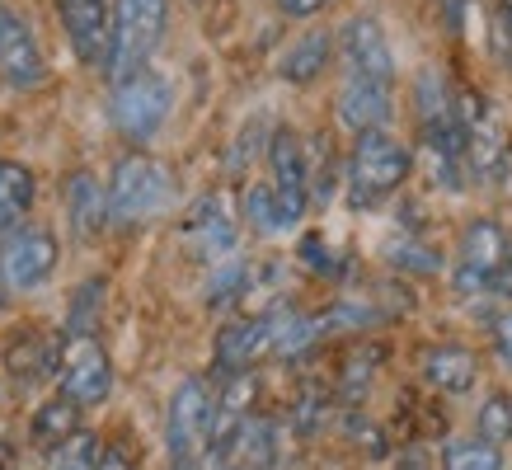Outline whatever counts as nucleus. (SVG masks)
Segmentation results:
<instances>
[{
  "mask_svg": "<svg viewBox=\"0 0 512 470\" xmlns=\"http://www.w3.org/2000/svg\"><path fill=\"white\" fill-rule=\"evenodd\" d=\"M104 198H109V221L118 226H141V221L160 217L174 198V174L165 160L156 156H123L113 165V179L104 188Z\"/></svg>",
  "mask_w": 512,
  "mask_h": 470,
  "instance_id": "1",
  "label": "nucleus"
},
{
  "mask_svg": "<svg viewBox=\"0 0 512 470\" xmlns=\"http://www.w3.org/2000/svg\"><path fill=\"white\" fill-rule=\"evenodd\" d=\"M165 19H170V0H113L109 57H104L113 80L137 76L151 62V52L165 38Z\"/></svg>",
  "mask_w": 512,
  "mask_h": 470,
  "instance_id": "2",
  "label": "nucleus"
},
{
  "mask_svg": "<svg viewBox=\"0 0 512 470\" xmlns=\"http://www.w3.org/2000/svg\"><path fill=\"white\" fill-rule=\"evenodd\" d=\"M409 165H414V156L395 132H386V127L362 132L353 146V160H348V203L376 207L409 179Z\"/></svg>",
  "mask_w": 512,
  "mask_h": 470,
  "instance_id": "3",
  "label": "nucleus"
},
{
  "mask_svg": "<svg viewBox=\"0 0 512 470\" xmlns=\"http://www.w3.org/2000/svg\"><path fill=\"white\" fill-rule=\"evenodd\" d=\"M165 452H170V470H207V452H212V391H207L202 376H184L179 391L170 395Z\"/></svg>",
  "mask_w": 512,
  "mask_h": 470,
  "instance_id": "4",
  "label": "nucleus"
},
{
  "mask_svg": "<svg viewBox=\"0 0 512 470\" xmlns=\"http://www.w3.org/2000/svg\"><path fill=\"white\" fill-rule=\"evenodd\" d=\"M170 104H174V90L170 80L160 76V71H151V66H141L137 76L127 80H113V127L123 132L127 141H151L165 127V118H170Z\"/></svg>",
  "mask_w": 512,
  "mask_h": 470,
  "instance_id": "5",
  "label": "nucleus"
},
{
  "mask_svg": "<svg viewBox=\"0 0 512 470\" xmlns=\"http://www.w3.org/2000/svg\"><path fill=\"white\" fill-rule=\"evenodd\" d=\"M57 381H62V395L76 409L104 405L113 391V367L104 344L94 334H66L62 358H57Z\"/></svg>",
  "mask_w": 512,
  "mask_h": 470,
  "instance_id": "6",
  "label": "nucleus"
},
{
  "mask_svg": "<svg viewBox=\"0 0 512 470\" xmlns=\"http://www.w3.org/2000/svg\"><path fill=\"white\" fill-rule=\"evenodd\" d=\"M268 188H273V203L282 212V226H296L311 207V165H306V151L296 132H273V146H268Z\"/></svg>",
  "mask_w": 512,
  "mask_h": 470,
  "instance_id": "7",
  "label": "nucleus"
},
{
  "mask_svg": "<svg viewBox=\"0 0 512 470\" xmlns=\"http://www.w3.org/2000/svg\"><path fill=\"white\" fill-rule=\"evenodd\" d=\"M508 254H512V240L498 221H489V217L470 221L466 235H461L456 292H461V297H475V292H484V287H494L498 273H503V264H508Z\"/></svg>",
  "mask_w": 512,
  "mask_h": 470,
  "instance_id": "8",
  "label": "nucleus"
},
{
  "mask_svg": "<svg viewBox=\"0 0 512 470\" xmlns=\"http://www.w3.org/2000/svg\"><path fill=\"white\" fill-rule=\"evenodd\" d=\"M57 235L43 231V226H29V231H15L5 245H0V287L5 292H33L43 287L52 273H57Z\"/></svg>",
  "mask_w": 512,
  "mask_h": 470,
  "instance_id": "9",
  "label": "nucleus"
},
{
  "mask_svg": "<svg viewBox=\"0 0 512 470\" xmlns=\"http://www.w3.org/2000/svg\"><path fill=\"white\" fill-rule=\"evenodd\" d=\"M339 57H343L348 80H376V85L395 80V52L386 43V29L367 15L348 19L339 29Z\"/></svg>",
  "mask_w": 512,
  "mask_h": 470,
  "instance_id": "10",
  "label": "nucleus"
},
{
  "mask_svg": "<svg viewBox=\"0 0 512 470\" xmlns=\"http://www.w3.org/2000/svg\"><path fill=\"white\" fill-rule=\"evenodd\" d=\"M184 245L202 264H226L235 254V207L226 193H207L184 221Z\"/></svg>",
  "mask_w": 512,
  "mask_h": 470,
  "instance_id": "11",
  "label": "nucleus"
},
{
  "mask_svg": "<svg viewBox=\"0 0 512 470\" xmlns=\"http://www.w3.org/2000/svg\"><path fill=\"white\" fill-rule=\"evenodd\" d=\"M0 76L15 90H38L47 80L43 47H38L29 24L19 19V10H10L5 0H0Z\"/></svg>",
  "mask_w": 512,
  "mask_h": 470,
  "instance_id": "12",
  "label": "nucleus"
},
{
  "mask_svg": "<svg viewBox=\"0 0 512 470\" xmlns=\"http://www.w3.org/2000/svg\"><path fill=\"white\" fill-rule=\"evenodd\" d=\"M282 320H287V306H278V311H268V315H245V320H231V325L217 334V367H221V372H231V376L245 372V367H254L268 348L278 344Z\"/></svg>",
  "mask_w": 512,
  "mask_h": 470,
  "instance_id": "13",
  "label": "nucleus"
},
{
  "mask_svg": "<svg viewBox=\"0 0 512 470\" xmlns=\"http://www.w3.org/2000/svg\"><path fill=\"white\" fill-rule=\"evenodd\" d=\"M66 38L85 66H104L109 57V0H57Z\"/></svg>",
  "mask_w": 512,
  "mask_h": 470,
  "instance_id": "14",
  "label": "nucleus"
},
{
  "mask_svg": "<svg viewBox=\"0 0 512 470\" xmlns=\"http://www.w3.org/2000/svg\"><path fill=\"white\" fill-rule=\"evenodd\" d=\"M390 118V85H376V80H343L339 90V123L348 132H376L386 127Z\"/></svg>",
  "mask_w": 512,
  "mask_h": 470,
  "instance_id": "15",
  "label": "nucleus"
},
{
  "mask_svg": "<svg viewBox=\"0 0 512 470\" xmlns=\"http://www.w3.org/2000/svg\"><path fill=\"white\" fill-rule=\"evenodd\" d=\"M423 376L433 381L437 391L447 395H466L475 381H480V362L470 348H456V344H442L423 358Z\"/></svg>",
  "mask_w": 512,
  "mask_h": 470,
  "instance_id": "16",
  "label": "nucleus"
},
{
  "mask_svg": "<svg viewBox=\"0 0 512 470\" xmlns=\"http://www.w3.org/2000/svg\"><path fill=\"white\" fill-rule=\"evenodd\" d=\"M66 212H71V226L76 235H99L104 231V221H109V198H104V188L94 174H71V184H66Z\"/></svg>",
  "mask_w": 512,
  "mask_h": 470,
  "instance_id": "17",
  "label": "nucleus"
},
{
  "mask_svg": "<svg viewBox=\"0 0 512 470\" xmlns=\"http://www.w3.org/2000/svg\"><path fill=\"white\" fill-rule=\"evenodd\" d=\"M33 207V174L19 160H0V235H15Z\"/></svg>",
  "mask_w": 512,
  "mask_h": 470,
  "instance_id": "18",
  "label": "nucleus"
},
{
  "mask_svg": "<svg viewBox=\"0 0 512 470\" xmlns=\"http://www.w3.org/2000/svg\"><path fill=\"white\" fill-rule=\"evenodd\" d=\"M71 433H80V409L71 405L66 395H57V400H43V405L33 409V423H29L33 447L52 452V447H62Z\"/></svg>",
  "mask_w": 512,
  "mask_h": 470,
  "instance_id": "19",
  "label": "nucleus"
},
{
  "mask_svg": "<svg viewBox=\"0 0 512 470\" xmlns=\"http://www.w3.org/2000/svg\"><path fill=\"white\" fill-rule=\"evenodd\" d=\"M329 62V33H306L296 47H287V57H282V80H292V85H306V80H315L320 71H325Z\"/></svg>",
  "mask_w": 512,
  "mask_h": 470,
  "instance_id": "20",
  "label": "nucleus"
},
{
  "mask_svg": "<svg viewBox=\"0 0 512 470\" xmlns=\"http://www.w3.org/2000/svg\"><path fill=\"white\" fill-rule=\"evenodd\" d=\"M57 358H62V344H52L43 334H24V339L10 348V362H15L19 381H38V376L57 372Z\"/></svg>",
  "mask_w": 512,
  "mask_h": 470,
  "instance_id": "21",
  "label": "nucleus"
},
{
  "mask_svg": "<svg viewBox=\"0 0 512 470\" xmlns=\"http://www.w3.org/2000/svg\"><path fill=\"white\" fill-rule=\"evenodd\" d=\"M52 461H47V470H99V456H104V447H99V438L94 433H71V438L62 442V447H52Z\"/></svg>",
  "mask_w": 512,
  "mask_h": 470,
  "instance_id": "22",
  "label": "nucleus"
},
{
  "mask_svg": "<svg viewBox=\"0 0 512 470\" xmlns=\"http://www.w3.org/2000/svg\"><path fill=\"white\" fill-rule=\"evenodd\" d=\"M245 217H249V226H254L259 235L287 231V226H282L278 203H273V188H268V184H254V188L245 193Z\"/></svg>",
  "mask_w": 512,
  "mask_h": 470,
  "instance_id": "23",
  "label": "nucleus"
},
{
  "mask_svg": "<svg viewBox=\"0 0 512 470\" xmlns=\"http://www.w3.org/2000/svg\"><path fill=\"white\" fill-rule=\"evenodd\" d=\"M447 470H503V456L489 442H451L447 447Z\"/></svg>",
  "mask_w": 512,
  "mask_h": 470,
  "instance_id": "24",
  "label": "nucleus"
},
{
  "mask_svg": "<svg viewBox=\"0 0 512 470\" xmlns=\"http://www.w3.org/2000/svg\"><path fill=\"white\" fill-rule=\"evenodd\" d=\"M512 438V395H489V405L480 409V442L498 447Z\"/></svg>",
  "mask_w": 512,
  "mask_h": 470,
  "instance_id": "25",
  "label": "nucleus"
},
{
  "mask_svg": "<svg viewBox=\"0 0 512 470\" xmlns=\"http://www.w3.org/2000/svg\"><path fill=\"white\" fill-rule=\"evenodd\" d=\"M240 287H245V268L226 259V264H221V273L212 278V297H207V301H212V306H221V301H231Z\"/></svg>",
  "mask_w": 512,
  "mask_h": 470,
  "instance_id": "26",
  "label": "nucleus"
},
{
  "mask_svg": "<svg viewBox=\"0 0 512 470\" xmlns=\"http://www.w3.org/2000/svg\"><path fill=\"white\" fill-rule=\"evenodd\" d=\"M301 259H306V264L311 268H320V273H334V259H329V250H325V240H320V235H306V240H301Z\"/></svg>",
  "mask_w": 512,
  "mask_h": 470,
  "instance_id": "27",
  "label": "nucleus"
},
{
  "mask_svg": "<svg viewBox=\"0 0 512 470\" xmlns=\"http://www.w3.org/2000/svg\"><path fill=\"white\" fill-rule=\"evenodd\" d=\"M494 348H498V358L512 367V311L494 320Z\"/></svg>",
  "mask_w": 512,
  "mask_h": 470,
  "instance_id": "28",
  "label": "nucleus"
},
{
  "mask_svg": "<svg viewBox=\"0 0 512 470\" xmlns=\"http://www.w3.org/2000/svg\"><path fill=\"white\" fill-rule=\"evenodd\" d=\"M282 5V15H292V19H311V15H320L329 0H278Z\"/></svg>",
  "mask_w": 512,
  "mask_h": 470,
  "instance_id": "29",
  "label": "nucleus"
},
{
  "mask_svg": "<svg viewBox=\"0 0 512 470\" xmlns=\"http://www.w3.org/2000/svg\"><path fill=\"white\" fill-rule=\"evenodd\" d=\"M99 470H132V461H127L118 447H109V452L99 456Z\"/></svg>",
  "mask_w": 512,
  "mask_h": 470,
  "instance_id": "30",
  "label": "nucleus"
},
{
  "mask_svg": "<svg viewBox=\"0 0 512 470\" xmlns=\"http://www.w3.org/2000/svg\"><path fill=\"white\" fill-rule=\"evenodd\" d=\"M498 33H503V43L512 47V0H503V5H498Z\"/></svg>",
  "mask_w": 512,
  "mask_h": 470,
  "instance_id": "31",
  "label": "nucleus"
},
{
  "mask_svg": "<svg viewBox=\"0 0 512 470\" xmlns=\"http://www.w3.org/2000/svg\"><path fill=\"white\" fill-rule=\"evenodd\" d=\"M498 287L512 297V254H508V264H503V273H498Z\"/></svg>",
  "mask_w": 512,
  "mask_h": 470,
  "instance_id": "32",
  "label": "nucleus"
},
{
  "mask_svg": "<svg viewBox=\"0 0 512 470\" xmlns=\"http://www.w3.org/2000/svg\"><path fill=\"white\" fill-rule=\"evenodd\" d=\"M400 470H428V466H414V461H409V466H400Z\"/></svg>",
  "mask_w": 512,
  "mask_h": 470,
  "instance_id": "33",
  "label": "nucleus"
}]
</instances>
